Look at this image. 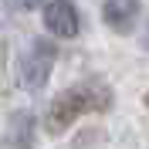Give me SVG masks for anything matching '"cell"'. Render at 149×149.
Instances as JSON below:
<instances>
[{
  "label": "cell",
  "instance_id": "cell-1",
  "mask_svg": "<svg viewBox=\"0 0 149 149\" xmlns=\"http://www.w3.org/2000/svg\"><path fill=\"white\" fill-rule=\"evenodd\" d=\"M112 105V92L102 85H81V88H68L51 102L47 109V129L51 132H65L78 115L85 112H105Z\"/></svg>",
  "mask_w": 149,
  "mask_h": 149
},
{
  "label": "cell",
  "instance_id": "cell-2",
  "mask_svg": "<svg viewBox=\"0 0 149 149\" xmlns=\"http://www.w3.org/2000/svg\"><path fill=\"white\" fill-rule=\"evenodd\" d=\"M54 58H58L54 41L34 37V41H31V47H27V54H24V71H20L24 85H27V88H41V85L47 81L51 68H54Z\"/></svg>",
  "mask_w": 149,
  "mask_h": 149
},
{
  "label": "cell",
  "instance_id": "cell-3",
  "mask_svg": "<svg viewBox=\"0 0 149 149\" xmlns=\"http://www.w3.org/2000/svg\"><path fill=\"white\" fill-rule=\"evenodd\" d=\"M44 27L51 31L54 37H74V34H78V10H74V3H68V0L47 3Z\"/></svg>",
  "mask_w": 149,
  "mask_h": 149
},
{
  "label": "cell",
  "instance_id": "cell-4",
  "mask_svg": "<svg viewBox=\"0 0 149 149\" xmlns=\"http://www.w3.org/2000/svg\"><path fill=\"white\" fill-rule=\"evenodd\" d=\"M139 20V0H105V24L115 31H132Z\"/></svg>",
  "mask_w": 149,
  "mask_h": 149
},
{
  "label": "cell",
  "instance_id": "cell-5",
  "mask_svg": "<svg viewBox=\"0 0 149 149\" xmlns=\"http://www.w3.org/2000/svg\"><path fill=\"white\" fill-rule=\"evenodd\" d=\"M10 7H17V10H34V7H41V0H7Z\"/></svg>",
  "mask_w": 149,
  "mask_h": 149
},
{
  "label": "cell",
  "instance_id": "cell-6",
  "mask_svg": "<svg viewBox=\"0 0 149 149\" xmlns=\"http://www.w3.org/2000/svg\"><path fill=\"white\" fill-rule=\"evenodd\" d=\"M146 102H149V95H146Z\"/></svg>",
  "mask_w": 149,
  "mask_h": 149
}]
</instances>
